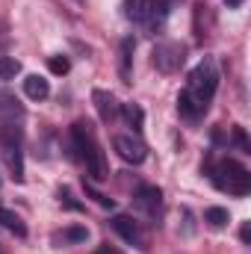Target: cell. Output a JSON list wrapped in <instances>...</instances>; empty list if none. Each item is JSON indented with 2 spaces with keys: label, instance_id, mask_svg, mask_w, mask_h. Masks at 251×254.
I'll list each match as a JSON object with an SVG mask.
<instances>
[{
  "label": "cell",
  "instance_id": "cell-16",
  "mask_svg": "<svg viewBox=\"0 0 251 254\" xmlns=\"http://www.w3.org/2000/svg\"><path fill=\"white\" fill-rule=\"evenodd\" d=\"M125 15L136 24H145L151 15V0H127L125 3Z\"/></svg>",
  "mask_w": 251,
  "mask_h": 254
},
{
  "label": "cell",
  "instance_id": "cell-4",
  "mask_svg": "<svg viewBox=\"0 0 251 254\" xmlns=\"http://www.w3.org/2000/svg\"><path fill=\"white\" fill-rule=\"evenodd\" d=\"M151 60L157 65V71L175 74V71H181V65L187 63V48L181 42H160V45H154Z\"/></svg>",
  "mask_w": 251,
  "mask_h": 254
},
{
  "label": "cell",
  "instance_id": "cell-5",
  "mask_svg": "<svg viewBox=\"0 0 251 254\" xmlns=\"http://www.w3.org/2000/svg\"><path fill=\"white\" fill-rule=\"evenodd\" d=\"M113 148H116V154H119L125 163H133V166L145 163V157H148V145H145L139 136H133V133H119V136L113 139Z\"/></svg>",
  "mask_w": 251,
  "mask_h": 254
},
{
  "label": "cell",
  "instance_id": "cell-18",
  "mask_svg": "<svg viewBox=\"0 0 251 254\" xmlns=\"http://www.w3.org/2000/svg\"><path fill=\"white\" fill-rule=\"evenodd\" d=\"M204 222L210 225V228H225L228 222H231V213L225 210V207H207V213H204Z\"/></svg>",
  "mask_w": 251,
  "mask_h": 254
},
{
  "label": "cell",
  "instance_id": "cell-25",
  "mask_svg": "<svg viewBox=\"0 0 251 254\" xmlns=\"http://www.w3.org/2000/svg\"><path fill=\"white\" fill-rule=\"evenodd\" d=\"M6 45H9V36H6V30H0V54L6 51Z\"/></svg>",
  "mask_w": 251,
  "mask_h": 254
},
{
  "label": "cell",
  "instance_id": "cell-22",
  "mask_svg": "<svg viewBox=\"0 0 251 254\" xmlns=\"http://www.w3.org/2000/svg\"><path fill=\"white\" fill-rule=\"evenodd\" d=\"M86 195H89V198H95V201H98L101 207H110V210L116 207V201H113V198H107L104 192H98L95 187H92V184H86Z\"/></svg>",
  "mask_w": 251,
  "mask_h": 254
},
{
  "label": "cell",
  "instance_id": "cell-27",
  "mask_svg": "<svg viewBox=\"0 0 251 254\" xmlns=\"http://www.w3.org/2000/svg\"><path fill=\"white\" fill-rule=\"evenodd\" d=\"M95 254H119V252H116V249H110V246H101Z\"/></svg>",
  "mask_w": 251,
  "mask_h": 254
},
{
  "label": "cell",
  "instance_id": "cell-6",
  "mask_svg": "<svg viewBox=\"0 0 251 254\" xmlns=\"http://www.w3.org/2000/svg\"><path fill=\"white\" fill-rule=\"evenodd\" d=\"M113 231L125 240L127 246H133V249H139V252H145L148 246H145V237H142V231H139V222L133 219V216H127V213H119V216H113Z\"/></svg>",
  "mask_w": 251,
  "mask_h": 254
},
{
  "label": "cell",
  "instance_id": "cell-2",
  "mask_svg": "<svg viewBox=\"0 0 251 254\" xmlns=\"http://www.w3.org/2000/svg\"><path fill=\"white\" fill-rule=\"evenodd\" d=\"M71 160H83L86 163V175L101 184L110 178V166H107V157L101 151V145L95 142L92 136V125L89 122H74L71 127V151H68Z\"/></svg>",
  "mask_w": 251,
  "mask_h": 254
},
{
  "label": "cell",
  "instance_id": "cell-7",
  "mask_svg": "<svg viewBox=\"0 0 251 254\" xmlns=\"http://www.w3.org/2000/svg\"><path fill=\"white\" fill-rule=\"evenodd\" d=\"M133 204H136V210H142L145 216H157L160 207H163V192H160V187L142 184V187H136V192H133Z\"/></svg>",
  "mask_w": 251,
  "mask_h": 254
},
{
  "label": "cell",
  "instance_id": "cell-20",
  "mask_svg": "<svg viewBox=\"0 0 251 254\" xmlns=\"http://www.w3.org/2000/svg\"><path fill=\"white\" fill-rule=\"evenodd\" d=\"M48 68H51V74H68L71 71V63H68V57H51L48 60Z\"/></svg>",
  "mask_w": 251,
  "mask_h": 254
},
{
  "label": "cell",
  "instance_id": "cell-26",
  "mask_svg": "<svg viewBox=\"0 0 251 254\" xmlns=\"http://www.w3.org/2000/svg\"><path fill=\"white\" fill-rule=\"evenodd\" d=\"M243 3H246V0H225V6H228V9H240Z\"/></svg>",
  "mask_w": 251,
  "mask_h": 254
},
{
  "label": "cell",
  "instance_id": "cell-3",
  "mask_svg": "<svg viewBox=\"0 0 251 254\" xmlns=\"http://www.w3.org/2000/svg\"><path fill=\"white\" fill-rule=\"evenodd\" d=\"M210 181H213L216 190L228 192V195H237V198H243V195L251 192L249 169L243 163H237V160H219L216 166H210Z\"/></svg>",
  "mask_w": 251,
  "mask_h": 254
},
{
  "label": "cell",
  "instance_id": "cell-21",
  "mask_svg": "<svg viewBox=\"0 0 251 254\" xmlns=\"http://www.w3.org/2000/svg\"><path fill=\"white\" fill-rule=\"evenodd\" d=\"M234 145L243 151V154H251V142H249V136H246V127H234Z\"/></svg>",
  "mask_w": 251,
  "mask_h": 254
},
{
  "label": "cell",
  "instance_id": "cell-24",
  "mask_svg": "<svg viewBox=\"0 0 251 254\" xmlns=\"http://www.w3.org/2000/svg\"><path fill=\"white\" fill-rule=\"evenodd\" d=\"M240 240H243L246 246H251V222H243V231H240Z\"/></svg>",
  "mask_w": 251,
  "mask_h": 254
},
{
  "label": "cell",
  "instance_id": "cell-23",
  "mask_svg": "<svg viewBox=\"0 0 251 254\" xmlns=\"http://www.w3.org/2000/svg\"><path fill=\"white\" fill-rule=\"evenodd\" d=\"M60 201H63L68 210H83V204H80V201H74V195H71V190H68V187H63V190H60Z\"/></svg>",
  "mask_w": 251,
  "mask_h": 254
},
{
  "label": "cell",
  "instance_id": "cell-12",
  "mask_svg": "<svg viewBox=\"0 0 251 254\" xmlns=\"http://www.w3.org/2000/svg\"><path fill=\"white\" fill-rule=\"evenodd\" d=\"M24 95L30 101H45L51 95V86H48V80L42 74H27L24 77Z\"/></svg>",
  "mask_w": 251,
  "mask_h": 254
},
{
  "label": "cell",
  "instance_id": "cell-1",
  "mask_svg": "<svg viewBox=\"0 0 251 254\" xmlns=\"http://www.w3.org/2000/svg\"><path fill=\"white\" fill-rule=\"evenodd\" d=\"M219 89V71H216V63L213 57H204L201 63L189 71L187 86L184 92L178 95V113L187 119V122H198L207 107L213 104V95Z\"/></svg>",
  "mask_w": 251,
  "mask_h": 254
},
{
  "label": "cell",
  "instance_id": "cell-9",
  "mask_svg": "<svg viewBox=\"0 0 251 254\" xmlns=\"http://www.w3.org/2000/svg\"><path fill=\"white\" fill-rule=\"evenodd\" d=\"M89 240V231L83 228V225H68L63 231H57L54 237H51V243L57 246V249H63V246H80V243H86Z\"/></svg>",
  "mask_w": 251,
  "mask_h": 254
},
{
  "label": "cell",
  "instance_id": "cell-15",
  "mask_svg": "<svg viewBox=\"0 0 251 254\" xmlns=\"http://www.w3.org/2000/svg\"><path fill=\"white\" fill-rule=\"evenodd\" d=\"M0 225L6 228V231H12L15 237H27V225H24V219L18 216V213H12V210H6V207H0Z\"/></svg>",
  "mask_w": 251,
  "mask_h": 254
},
{
  "label": "cell",
  "instance_id": "cell-14",
  "mask_svg": "<svg viewBox=\"0 0 251 254\" xmlns=\"http://www.w3.org/2000/svg\"><path fill=\"white\" fill-rule=\"evenodd\" d=\"M3 157H6V166L15 178V184L24 181V151L21 148H3Z\"/></svg>",
  "mask_w": 251,
  "mask_h": 254
},
{
  "label": "cell",
  "instance_id": "cell-17",
  "mask_svg": "<svg viewBox=\"0 0 251 254\" xmlns=\"http://www.w3.org/2000/svg\"><path fill=\"white\" fill-rule=\"evenodd\" d=\"M122 116H125L127 127H133V133H139L142 125H145V113L139 104H122Z\"/></svg>",
  "mask_w": 251,
  "mask_h": 254
},
{
  "label": "cell",
  "instance_id": "cell-19",
  "mask_svg": "<svg viewBox=\"0 0 251 254\" xmlns=\"http://www.w3.org/2000/svg\"><path fill=\"white\" fill-rule=\"evenodd\" d=\"M21 74V63L15 57H0V80H15Z\"/></svg>",
  "mask_w": 251,
  "mask_h": 254
},
{
  "label": "cell",
  "instance_id": "cell-13",
  "mask_svg": "<svg viewBox=\"0 0 251 254\" xmlns=\"http://www.w3.org/2000/svg\"><path fill=\"white\" fill-rule=\"evenodd\" d=\"M0 145L3 148H21L24 145V127H21V122H3L0 125Z\"/></svg>",
  "mask_w": 251,
  "mask_h": 254
},
{
  "label": "cell",
  "instance_id": "cell-8",
  "mask_svg": "<svg viewBox=\"0 0 251 254\" xmlns=\"http://www.w3.org/2000/svg\"><path fill=\"white\" fill-rule=\"evenodd\" d=\"M92 104H95V110H98V116H101L104 125H113V122H116V116H119V101H116L113 92L95 89V92H92Z\"/></svg>",
  "mask_w": 251,
  "mask_h": 254
},
{
  "label": "cell",
  "instance_id": "cell-11",
  "mask_svg": "<svg viewBox=\"0 0 251 254\" xmlns=\"http://www.w3.org/2000/svg\"><path fill=\"white\" fill-rule=\"evenodd\" d=\"M133 51H136L133 36L122 39V48H119V74H122V80H125V83L133 80Z\"/></svg>",
  "mask_w": 251,
  "mask_h": 254
},
{
  "label": "cell",
  "instance_id": "cell-10",
  "mask_svg": "<svg viewBox=\"0 0 251 254\" xmlns=\"http://www.w3.org/2000/svg\"><path fill=\"white\" fill-rule=\"evenodd\" d=\"M3 122H24V107L6 89H0V125Z\"/></svg>",
  "mask_w": 251,
  "mask_h": 254
}]
</instances>
